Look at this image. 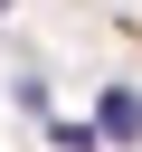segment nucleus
<instances>
[{"label": "nucleus", "instance_id": "nucleus-1", "mask_svg": "<svg viewBox=\"0 0 142 152\" xmlns=\"http://www.w3.org/2000/svg\"><path fill=\"white\" fill-rule=\"evenodd\" d=\"M104 133L133 142V133H142V104H133V95H104Z\"/></svg>", "mask_w": 142, "mask_h": 152}]
</instances>
